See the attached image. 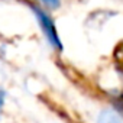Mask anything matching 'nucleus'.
Wrapping results in <instances>:
<instances>
[{
	"mask_svg": "<svg viewBox=\"0 0 123 123\" xmlns=\"http://www.w3.org/2000/svg\"><path fill=\"white\" fill-rule=\"evenodd\" d=\"M29 7L32 9V12L35 13L36 19H38V23L41 25L42 28V32L46 38V41L51 43V46H54L55 49H62V43H61V39L58 36V32H56V28H55V23L54 20L51 19V16L42 10L39 6H35V5H29Z\"/></svg>",
	"mask_w": 123,
	"mask_h": 123,
	"instance_id": "f257e3e1",
	"label": "nucleus"
},
{
	"mask_svg": "<svg viewBox=\"0 0 123 123\" xmlns=\"http://www.w3.org/2000/svg\"><path fill=\"white\" fill-rule=\"evenodd\" d=\"M2 104H3V96H0V109H2Z\"/></svg>",
	"mask_w": 123,
	"mask_h": 123,
	"instance_id": "20e7f679",
	"label": "nucleus"
},
{
	"mask_svg": "<svg viewBox=\"0 0 123 123\" xmlns=\"http://www.w3.org/2000/svg\"><path fill=\"white\" fill-rule=\"evenodd\" d=\"M97 123H123L122 117L111 109H106L100 113Z\"/></svg>",
	"mask_w": 123,
	"mask_h": 123,
	"instance_id": "f03ea898",
	"label": "nucleus"
},
{
	"mask_svg": "<svg viewBox=\"0 0 123 123\" xmlns=\"http://www.w3.org/2000/svg\"><path fill=\"white\" fill-rule=\"evenodd\" d=\"M41 2H42L43 5H46L48 7H51V9H56V7H59V5H61L59 0H41Z\"/></svg>",
	"mask_w": 123,
	"mask_h": 123,
	"instance_id": "7ed1b4c3",
	"label": "nucleus"
}]
</instances>
